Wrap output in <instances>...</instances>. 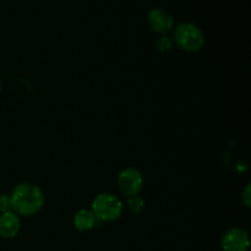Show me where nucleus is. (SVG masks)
<instances>
[{"label": "nucleus", "mask_w": 251, "mask_h": 251, "mask_svg": "<svg viewBox=\"0 0 251 251\" xmlns=\"http://www.w3.org/2000/svg\"><path fill=\"white\" fill-rule=\"evenodd\" d=\"M11 210L16 215L32 217L43 208L44 195L41 188L32 183H21L10 194Z\"/></svg>", "instance_id": "obj_1"}, {"label": "nucleus", "mask_w": 251, "mask_h": 251, "mask_svg": "<svg viewBox=\"0 0 251 251\" xmlns=\"http://www.w3.org/2000/svg\"><path fill=\"white\" fill-rule=\"evenodd\" d=\"M173 42L181 50L195 53L205 46V36L195 24L183 22L174 29Z\"/></svg>", "instance_id": "obj_2"}, {"label": "nucleus", "mask_w": 251, "mask_h": 251, "mask_svg": "<svg viewBox=\"0 0 251 251\" xmlns=\"http://www.w3.org/2000/svg\"><path fill=\"white\" fill-rule=\"evenodd\" d=\"M122 200L118 196L109 193H102L95 198L91 206V211L100 222H113L123 215Z\"/></svg>", "instance_id": "obj_3"}, {"label": "nucleus", "mask_w": 251, "mask_h": 251, "mask_svg": "<svg viewBox=\"0 0 251 251\" xmlns=\"http://www.w3.org/2000/svg\"><path fill=\"white\" fill-rule=\"evenodd\" d=\"M118 189L126 198L139 195L144 186V176L137 168L127 167L123 169L117 179Z\"/></svg>", "instance_id": "obj_4"}, {"label": "nucleus", "mask_w": 251, "mask_h": 251, "mask_svg": "<svg viewBox=\"0 0 251 251\" xmlns=\"http://www.w3.org/2000/svg\"><path fill=\"white\" fill-rule=\"evenodd\" d=\"M221 247L223 251H248L250 247L249 234L242 228H232L223 234Z\"/></svg>", "instance_id": "obj_5"}, {"label": "nucleus", "mask_w": 251, "mask_h": 251, "mask_svg": "<svg viewBox=\"0 0 251 251\" xmlns=\"http://www.w3.org/2000/svg\"><path fill=\"white\" fill-rule=\"evenodd\" d=\"M147 21H149V25L152 31L161 34V36H167L173 29L174 26L173 16L168 11L163 9H158V7L152 9L149 12Z\"/></svg>", "instance_id": "obj_6"}, {"label": "nucleus", "mask_w": 251, "mask_h": 251, "mask_svg": "<svg viewBox=\"0 0 251 251\" xmlns=\"http://www.w3.org/2000/svg\"><path fill=\"white\" fill-rule=\"evenodd\" d=\"M21 228L20 216L14 211H9L0 215V237L5 239H12L16 237Z\"/></svg>", "instance_id": "obj_7"}, {"label": "nucleus", "mask_w": 251, "mask_h": 251, "mask_svg": "<svg viewBox=\"0 0 251 251\" xmlns=\"http://www.w3.org/2000/svg\"><path fill=\"white\" fill-rule=\"evenodd\" d=\"M100 221L96 218V216L93 215V212L87 208H82V210H78L77 212L74 216V227L78 230V232H88V230L93 229V228L97 226V223Z\"/></svg>", "instance_id": "obj_8"}, {"label": "nucleus", "mask_w": 251, "mask_h": 251, "mask_svg": "<svg viewBox=\"0 0 251 251\" xmlns=\"http://www.w3.org/2000/svg\"><path fill=\"white\" fill-rule=\"evenodd\" d=\"M126 208L131 215H141L142 211L145 210V200L139 195L127 198Z\"/></svg>", "instance_id": "obj_9"}, {"label": "nucleus", "mask_w": 251, "mask_h": 251, "mask_svg": "<svg viewBox=\"0 0 251 251\" xmlns=\"http://www.w3.org/2000/svg\"><path fill=\"white\" fill-rule=\"evenodd\" d=\"M174 46V42L171 37L168 36H161L154 43V48L158 53L161 54H167L172 50Z\"/></svg>", "instance_id": "obj_10"}, {"label": "nucleus", "mask_w": 251, "mask_h": 251, "mask_svg": "<svg viewBox=\"0 0 251 251\" xmlns=\"http://www.w3.org/2000/svg\"><path fill=\"white\" fill-rule=\"evenodd\" d=\"M11 210V199L7 194H1L0 195V213L9 212Z\"/></svg>", "instance_id": "obj_11"}, {"label": "nucleus", "mask_w": 251, "mask_h": 251, "mask_svg": "<svg viewBox=\"0 0 251 251\" xmlns=\"http://www.w3.org/2000/svg\"><path fill=\"white\" fill-rule=\"evenodd\" d=\"M242 202L245 207L249 208L251 206V188H250V184H248L245 186V189L243 190L242 194Z\"/></svg>", "instance_id": "obj_12"}]
</instances>
